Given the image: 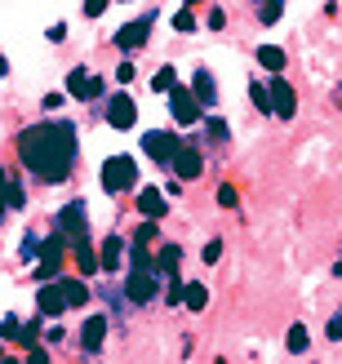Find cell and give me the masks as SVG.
<instances>
[{
  "label": "cell",
  "mask_w": 342,
  "mask_h": 364,
  "mask_svg": "<svg viewBox=\"0 0 342 364\" xmlns=\"http://www.w3.org/2000/svg\"><path fill=\"white\" fill-rule=\"evenodd\" d=\"M325 333H329V342H342V311L329 320V329H325Z\"/></svg>",
  "instance_id": "36"
},
{
  "label": "cell",
  "mask_w": 342,
  "mask_h": 364,
  "mask_svg": "<svg viewBox=\"0 0 342 364\" xmlns=\"http://www.w3.org/2000/svg\"><path fill=\"white\" fill-rule=\"evenodd\" d=\"M338 107H342V94H338Z\"/></svg>",
  "instance_id": "42"
},
{
  "label": "cell",
  "mask_w": 342,
  "mask_h": 364,
  "mask_svg": "<svg viewBox=\"0 0 342 364\" xmlns=\"http://www.w3.org/2000/svg\"><path fill=\"white\" fill-rule=\"evenodd\" d=\"M333 276H338V280H342V262H338V267H333Z\"/></svg>",
  "instance_id": "40"
},
{
  "label": "cell",
  "mask_w": 342,
  "mask_h": 364,
  "mask_svg": "<svg viewBox=\"0 0 342 364\" xmlns=\"http://www.w3.org/2000/svg\"><path fill=\"white\" fill-rule=\"evenodd\" d=\"M187 5H201V0H187Z\"/></svg>",
  "instance_id": "41"
},
{
  "label": "cell",
  "mask_w": 342,
  "mask_h": 364,
  "mask_svg": "<svg viewBox=\"0 0 342 364\" xmlns=\"http://www.w3.org/2000/svg\"><path fill=\"white\" fill-rule=\"evenodd\" d=\"M173 173H178V182H191V178H201V169H205V160H201V151L196 147H183L173 156V165H169Z\"/></svg>",
  "instance_id": "15"
},
{
  "label": "cell",
  "mask_w": 342,
  "mask_h": 364,
  "mask_svg": "<svg viewBox=\"0 0 342 364\" xmlns=\"http://www.w3.org/2000/svg\"><path fill=\"white\" fill-rule=\"evenodd\" d=\"M142 151H147L156 165H173V156L183 151V147H178V138H173V134L151 129V134H142Z\"/></svg>",
  "instance_id": "9"
},
{
  "label": "cell",
  "mask_w": 342,
  "mask_h": 364,
  "mask_svg": "<svg viewBox=\"0 0 342 364\" xmlns=\"http://www.w3.org/2000/svg\"><path fill=\"white\" fill-rule=\"evenodd\" d=\"M116 80L129 85V80H134V63H120V67H116Z\"/></svg>",
  "instance_id": "37"
},
{
  "label": "cell",
  "mask_w": 342,
  "mask_h": 364,
  "mask_svg": "<svg viewBox=\"0 0 342 364\" xmlns=\"http://www.w3.org/2000/svg\"><path fill=\"white\" fill-rule=\"evenodd\" d=\"M67 94L71 98H80V102H94V98H102L107 94V80L102 76H94V71H71V76H67Z\"/></svg>",
  "instance_id": "7"
},
{
  "label": "cell",
  "mask_w": 342,
  "mask_h": 364,
  "mask_svg": "<svg viewBox=\"0 0 342 364\" xmlns=\"http://www.w3.org/2000/svg\"><path fill=\"white\" fill-rule=\"evenodd\" d=\"M178 267H183V249H178V245H165V249L156 253V276L178 280Z\"/></svg>",
  "instance_id": "17"
},
{
  "label": "cell",
  "mask_w": 342,
  "mask_h": 364,
  "mask_svg": "<svg viewBox=\"0 0 342 364\" xmlns=\"http://www.w3.org/2000/svg\"><path fill=\"white\" fill-rule=\"evenodd\" d=\"M0 333L18 342V333H23V320H18V316H5V320H0Z\"/></svg>",
  "instance_id": "29"
},
{
  "label": "cell",
  "mask_w": 342,
  "mask_h": 364,
  "mask_svg": "<svg viewBox=\"0 0 342 364\" xmlns=\"http://www.w3.org/2000/svg\"><path fill=\"white\" fill-rule=\"evenodd\" d=\"M209 27H213V31H223V27H227V14H223V9H213V14H209Z\"/></svg>",
  "instance_id": "38"
},
{
  "label": "cell",
  "mask_w": 342,
  "mask_h": 364,
  "mask_svg": "<svg viewBox=\"0 0 342 364\" xmlns=\"http://www.w3.org/2000/svg\"><path fill=\"white\" fill-rule=\"evenodd\" d=\"M284 347H289L294 355H302L311 347V338H307V329H302V324H289V333H284Z\"/></svg>",
  "instance_id": "22"
},
{
  "label": "cell",
  "mask_w": 342,
  "mask_h": 364,
  "mask_svg": "<svg viewBox=\"0 0 342 364\" xmlns=\"http://www.w3.org/2000/svg\"><path fill=\"white\" fill-rule=\"evenodd\" d=\"M183 302H187V311H205V306H209V289L191 280V284H187V298H183Z\"/></svg>",
  "instance_id": "23"
},
{
  "label": "cell",
  "mask_w": 342,
  "mask_h": 364,
  "mask_svg": "<svg viewBox=\"0 0 342 364\" xmlns=\"http://www.w3.org/2000/svg\"><path fill=\"white\" fill-rule=\"evenodd\" d=\"M134 116H138V107L129 94H112V102H107V124L112 129H134Z\"/></svg>",
  "instance_id": "12"
},
{
  "label": "cell",
  "mask_w": 342,
  "mask_h": 364,
  "mask_svg": "<svg viewBox=\"0 0 342 364\" xmlns=\"http://www.w3.org/2000/svg\"><path fill=\"white\" fill-rule=\"evenodd\" d=\"M63 253H67V240H63L58 231L41 240V253H36V267H41V284H53V280H58V271H63Z\"/></svg>",
  "instance_id": "3"
},
{
  "label": "cell",
  "mask_w": 342,
  "mask_h": 364,
  "mask_svg": "<svg viewBox=\"0 0 342 364\" xmlns=\"http://www.w3.org/2000/svg\"><path fill=\"white\" fill-rule=\"evenodd\" d=\"M267 89H272L276 120H294V112H298V94L289 89V80H284V76H272V80H267Z\"/></svg>",
  "instance_id": "10"
},
{
  "label": "cell",
  "mask_w": 342,
  "mask_h": 364,
  "mask_svg": "<svg viewBox=\"0 0 342 364\" xmlns=\"http://www.w3.org/2000/svg\"><path fill=\"white\" fill-rule=\"evenodd\" d=\"M76 267H80V276H94V271H102V262H98V253L89 249V240L76 245Z\"/></svg>",
  "instance_id": "21"
},
{
  "label": "cell",
  "mask_w": 342,
  "mask_h": 364,
  "mask_svg": "<svg viewBox=\"0 0 342 364\" xmlns=\"http://www.w3.org/2000/svg\"><path fill=\"white\" fill-rule=\"evenodd\" d=\"M27 364H53V360H49L45 347H31V351H27Z\"/></svg>",
  "instance_id": "35"
},
{
  "label": "cell",
  "mask_w": 342,
  "mask_h": 364,
  "mask_svg": "<svg viewBox=\"0 0 342 364\" xmlns=\"http://www.w3.org/2000/svg\"><path fill=\"white\" fill-rule=\"evenodd\" d=\"M23 169L41 182H67L71 169H76V156H80V134L71 120H41V124H27L14 142Z\"/></svg>",
  "instance_id": "1"
},
{
  "label": "cell",
  "mask_w": 342,
  "mask_h": 364,
  "mask_svg": "<svg viewBox=\"0 0 342 364\" xmlns=\"http://www.w3.org/2000/svg\"><path fill=\"white\" fill-rule=\"evenodd\" d=\"M36 329H41V320L23 324V333H18V342H23V347H36Z\"/></svg>",
  "instance_id": "33"
},
{
  "label": "cell",
  "mask_w": 342,
  "mask_h": 364,
  "mask_svg": "<svg viewBox=\"0 0 342 364\" xmlns=\"http://www.w3.org/2000/svg\"><path fill=\"white\" fill-rule=\"evenodd\" d=\"M138 187V160L134 156H112L102 165V191L107 196H120V191H129Z\"/></svg>",
  "instance_id": "2"
},
{
  "label": "cell",
  "mask_w": 342,
  "mask_h": 364,
  "mask_svg": "<svg viewBox=\"0 0 342 364\" xmlns=\"http://www.w3.org/2000/svg\"><path fill=\"white\" fill-rule=\"evenodd\" d=\"M191 94L201 98V107H213V102H218V80L201 67V71H196V80H191Z\"/></svg>",
  "instance_id": "18"
},
{
  "label": "cell",
  "mask_w": 342,
  "mask_h": 364,
  "mask_svg": "<svg viewBox=\"0 0 342 364\" xmlns=\"http://www.w3.org/2000/svg\"><path fill=\"white\" fill-rule=\"evenodd\" d=\"M258 63L272 71V76H280V71H284V49H280V45H262V49H258Z\"/></svg>",
  "instance_id": "20"
},
{
  "label": "cell",
  "mask_w": 342,
  "mask_h": 364,
  "mask_svg": "<svg viewBox=\"0 0 342 364\" xmlns=\"http://www.w3.org/2000/svg\"><path fill=\"white\" fill-rule=\"evenodd\" d=\"M5 364H27V360H18V355H5Z\"/></svg>",
  "instance_id": "39"
},
{
  "label": "cell",
  "mask_w": 342,
  "mask_h": 364,
  "mask_svg": "<svg viewBox=\"0 0 342 364\" xmlns=\"http://www.w3.org/2000/svg\"><path fill=\"white\" fill-rule=\"evenodd\" d=\"M218 258H223V240H209L205 253H201V262H205V267H218Z\"/></svg>",
  "instance_id": "28"
},
{
  "label": "cell",
  "mask_w": 342,
  "mask_h": 364,
  "mask_svg": "<svg viewBox=\"0 0 342 364\" xmlns=\"http://www.w3.org/2000/svg\"><path fill=\"white\" fill-rule=\"evenodd\" d=\"M151 89H160V94H173V89H178V71H173V67H160L156 80H151Z\"/></svg>",
  "instance_id": "24"
},
{
  "label": "cell",
  "mask_w": 342,
  "mask_h": 364,
  "mask_svg": "<svg viewBox=\"0 0 342 364\" xmlns=\"http://www.w3.org/2000/svg\"><path fill=\"white\" fill-rule=\"evenodd\" d=\"M138 213L147 218V223H160V218L169 213L165 191H160V187H142V191H138Z\"/></svg>",
  "instance_id": "13"
},
{
  "label": "cell",
  "mask_w": 342,
  "mask_h": 364,
  "mask_svg": "<svg viewBox=\"0 0 342 364\" xmlns=\"http://www.w3.org/2000/svg\"><path fill=\"white\" fill-rule=\"evenodd\" d=\"M151 27H156V14L147 9L142 18H134V23H124V27L112 36V45H116L120 53H134V49H142V45L151 41Z\"/></svg>",
  "instance_id": "4"
},
{
  "label": "cell",
  "mask_w": 342,
  "mask_h": 364,
  "mask_svg": "<svg viewBox=\"0 0 342 364\" xmlns=\"http://www.w3.org/2000/svg\"><path fill=\"white\" fill-rule=\"evenodd\" d=\"M107 5H112V0H85V18H102Z\"/></svg>",
  "instance_id": "32"
},
{
  "label": "cell",
  "mask_w": 342,
  "mask_h": 364,
  "mask_svg": "<svg viewBox=\"0 0 342 364\" xmlns=\"http://www.w3.org/2000/svg\"><path fill=\"white\" fill-rule=\"evenodd\" d=\"M218 205H223V209H236V205H240L236 187H227V182H223V187H218Z\"/></svg>",
  "instance_id": "30"
},
{
  "label": "cell",
  "mask_w": 342,
  "mask_h": 364,
  "mask_svg": "<svg viewBox=\"0 0 342 364\" xmlns=\"http://www.w3.org/2000/svg\"><path fill=\"white\" fill-rule=\"evenodd\" d=\"M63 289H67L71 306H85V302H89V284H85V280H63Z\"/></svg>",
  "instance_id": "26"
},
{
  "label": "cell",
  "mask_w": 342,
  "mask_h": 364,
  "mask_svg": "<svg viewBox=\"0 0 342 364\" xmlns=\"http://www.w3.org/2000/svg\"><path fill=\"white\" fill-rule=\"evenodd\" d=\"M156 294H160V289H156V271H129V284H124V298H129L134 306H147Z\"/></svg>",
  "instance_id": "11"
},
{
  "label": "cell",
  "mask_w": 342,
  "mask_h": 364,
  "mask_svg": "<svg viewBox=\"0 0 342 364\" xmlns=\"http://www.w3.org/2000/svg\"><path fill=\"white\" fill-rule=\"evenodd\" d=\"M85 218H89L85 200H71V205L58 213V235H63L67 245H85L89 240V223H85Z\"/></svg>",
  "instance_id": "5"
},
{
  "label": "cell",
  "mask_w": 342,
  "mask_h": 364,
  "mask_svg": "<svg viewBox=\"0 0 342 364\" xmlns=\"http://www.w3.org/2000/svg\"><path fill=\"white\" fill-rule=\"evenodd\" d=\"M173 27H178V31H196V18H191V9H178V14H173Z\"/></svg>",
  "instance_id": "31"
},
{
  "label": "cell",
  "mask_w": 342,
  "mask_h": 364,
  "mask_svg": "<svg viewBox=\"0 0 342 364\" xmlns=\"http://www.w3.org/2000/svg\"><path fill=\"white\" fill-rule=\"evenodd\" d=\"M23 205H27V196H23V187H18L14 178H5V209H14V213H18V209H23Z\"/></svg>",
  "instance_id": "25"
},
{
  "label": "cell",
  "mask_w": 342,
  "mask_h": 364,
  "mask_svg": "<svg viewBox=\"0 0 342 364\" xmlns=\"http://www.w3.org/2000/svg\"><path fill=\"white\" fill-rule=\"evenodd\" d=\"M107 329H112V324H107V316H89V320L80 324V347L94 355L102 342H107Z\"/></svg>",
  "instance_id": "14"
},
{
  "label": "cell",
  "mask_w": 342,
  "mask_h": 364,
  "mask_svg": "<svg viewBox=\"0 0 342 364\" xmlns=\"http://www.w3.org/2000/svg\"><path fill=\"white\" fill-rule=\"evenodd\" d=\"M169 112H173V120H178V124H201V120H205L201 98H196L191 89H183V85H178L173 94H169Z\"/></svg>",
  "instance_id": "6"
},
{
  "label": "cell",
  "mask_w": 342,
  "mask_h": 364,
  "mask_svg": "<svg viewBox=\"0 0 342 364\" xmlns=\"http://www.w3.org/2000/svg\"><path fill=\"white\" fill-rule=\"evenodd\" d=\"M249 102H254L262 116H276V107H272V89H267V80H249Z\"/></svg>",
  "instance_id": "19"
},
{
  "label": "cell",
  "mask_w": 342,
  "mask_h": 364,
  "mask_svg": "<svg viewBox=\"0 0 342 364\" xmlns=\"http://www.w3.org/2000/svg\"><path fill=\"white\" fill-rule=\"evenodd\" d=\"M98 262H102V271H120L124 267V240H120V235H107V240H102Z\"/></svg>",
  "instance_id": "16"
},
{
  "label": "cell",
  "mask_w": 342,
  "mask_h": 364,
  "mask_svg": "<svg viewBox=\"0 0 342 364\" xmlns=\"http://www.w3.org/2000/svg\"><path fill=\"white\" fill-rule=\"evenodd\" d=\"M71 306V298H67V289H63V280H53V284H41V294H36V311H41L45 320H58L63 311Z\"/></svg>",
  "instance_id": "8"
},
{
  "label": "cell",
  "mask_w": 342,
  "mask_h": 364,
  "mask_svg": "<svg viewBox=\"0 0 342 364\" xmlns=\"http://www.w3.org/2000/svg\"><path fill=\"white\" fill-rule=\"evenodd\" d=\"M280 0H258V23H267V27H272V23H280Z\"/></svg>",
  "instance_id": "27"
},
{
  "label": "cell",
  "mask_w": 342,
  "mask_h": 364,
  "mask_svg": "<svg viewBox=\"0 0 342 364\" xmlns=\"http://www.w3.org/2000/svg\"><path fill=\"white\" fill-rule=\"evenodd\" d=\"M209 138H213V142H227V124H223L218 116H209Z\"/></svg>",
  "instance_id": "34"
}]
</instances>
